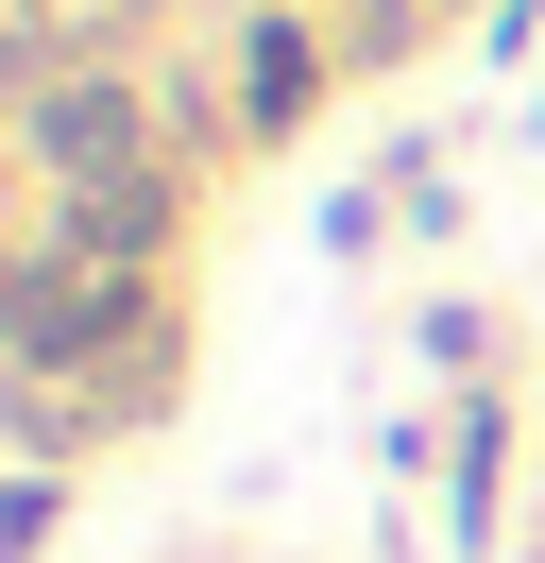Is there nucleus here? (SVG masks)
Instances as JSON below:
<instances>
[{
  "label": "nucleus",
  "instance_id": "1",
  "mask_svg": "<svg viewBox=\"0 0 545 563\" xmlns=\"http://www.w3.org/2000/svg\"><path fill=\"white\" fill-rule=\"evenodd\" d=\"M120 324H136V274H120V256H68V240H52V256H18V290H0V342H18L34 376L102 358Z\"/></svg>",
  "mask_w": 545,
  "mask_h": 563
},
{
  "label": "nucleus",
  "instance_id": "5",
  "mask_svg": "<svg viewBox=\"0 0 545 563\" xmlns=\"http://www.w3.org/2000/svg\"><path fill=\"white\" fill-rule=\"evenodd\" d=\"M68 18H102V0H34V35H68Z\"/></svg>",
  "mask_w": 545,
  "mask_h": 563
},
{
  "label": "nucleus",
  "instance_id": "2",
  "mask_svg": "<svg viewBox=\"0 0 545 563\" xmlns=\"http://www.w3.org/2000/svg\"><path fill=\"white\" fill-rule=\"evenodd\" d=\"M154 120H136V86H52V103H34V154H52L68 188H102V172H154Z\"/></svg>",
  "mask_w": 545,
  "mask_h": 563
},
{
  "label": "nucleus",
  "instance_id": "4",
  "mask_svg": "<svg viewBox=\"0 0 545 563\" xmlns=\"http://www.w3.org/2000/svg\"><path fill=\"white\" fill-rule=\"evenodd\" d=\"M307 86H324V52H307L290 18H256V69H238V103H256V120H307Z\"/></svg>",
  "mask_w": 545,
  "mask_h": 563
},
{
  "label": "nucleus",
  "instance_id": "3",
  "mask_svg": "<svg viewBox=\"0 0 545 563\" xmlns=\"http://www.w3.org/2000/svg\"><path fill=\"white\" fill-rule=\"evenodd\" d=\"M52 240H68V256H120V274H136V256L170 240V188H154V172H102V188H68V222H52Z\"/></svg>",
  "mask_w": 545,
  "mask_h": 563
}]
</instances>
